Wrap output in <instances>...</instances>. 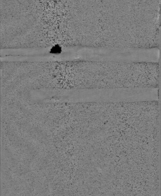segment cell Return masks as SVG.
Here are the masks:
<instances>
[{
	"mask_svg": "<svg viewBox=\"0 0 161 196\" xmlns=\"http://www.w3.org/2000/svg\"><path fill=\"white\" fill-rule=\"evenodd\" d=\"M62 47L59 45L53 46L50 50V52L53 54H59L62 52Z\"/></svg>",
	"mask_w": 161,
	"mask_h": 196,
	"instance_id": "6da1fadb",
	"label": "cell"
}]
</instances>
